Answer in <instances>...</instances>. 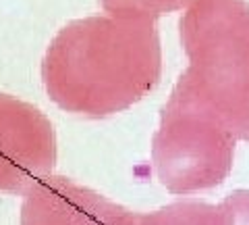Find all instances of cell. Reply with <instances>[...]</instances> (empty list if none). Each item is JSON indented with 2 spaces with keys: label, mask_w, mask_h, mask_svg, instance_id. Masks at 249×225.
Instances as JSON below:
<instances>
[{
  "label": "cell",
  "mask_w": 249,
  "mask_h": 225,
  "mask_svg": "<svg viewBox=\"0 0 249 225\" xmlns=\"http://www.w3.org/2000/svg\"><path fill=\"white\" fill-rule=\"evenodd\" d=\"M129 225H249V192L237 190L216 206L181 200L152 213H133Z\"/></svg>",
  "instance_id": "8992f818"
},
{
  "label": "cell",
  "mask_w": 249,
  "mask_h": 225,
  "mask_svg": "<svg viewBox=\"0 0 249 225\" xmlns=\"http://www.w3.org/2000/svg\"><path fill=\"white\" fill-rule=\"evenodd\" d=\"M178 27L187 69L237 138L249 142V2L191 0Z\"/></svg>",
  "instance_id": "3957f363"
},
{
  "label": "cell",
  "mask_w": 249,
  "mask_h": 225,
  "mask_svg": "<svg viewBox=\"0 0 249 225\" xmlns=\"http://www.w3.org/2000/svg\"><path fill=\"white\" fill-rule=\"evenodd\" d=\"M237 140L231 121L185 69L162 108L152 144L160 184L173 194L220 185L232 169Z\"/></svg>",
  "instance_id": "7a4b0ae2"
},
{
  "label": "cell",
  "mask_w": 249,
  "mask_h": 225,
  "mask_svg": "<svg viewBox=\"0 0 249 225\" xmlns=\"http://www.w3.org/2000/svg\"><path fill=\"white\" fill-rule=\"evenodd\" d=\"M191 0H100L106 15L121 19L156 21L162 15L187 9Z\"/></svg>",
  "instance_id": "52a82bcc"
},
{
  "label": "cell",
  "mask_w": 249,
  "mask_h": 225,
  "mask_svg": "<svg viewBox=\"0 0 249 225\" xmlns=\"http://www.w3.org/2000/svg\"><path fill=\"white\" fill-rule=\"evenodd\" d=\"M56 136L50 119L34 104L0 94V190L25 194L52 175Z\"/></svg>",
  "instance_id": "277c9868"
},
{
  "label": "cell",
  "mask_w": 249,
  "mask_h": 225,
  "mask_svg": "<svg viewBox=\"0 0 249 225\" xmlns=\"http://www.w3.org/2000/svg\"><path fill=\"white\" fill-rule=\"evenodd\" d=\"M21 225H129L133 211L62 175H48L23 194Z\"/></svg>",
  "instance_id": "5b68a950"
},
{
  "label": "cell",
  "mask_w": 249,
  "mask_h": 225,
  "mask_svg": "<svg viewBox=\"0 0 249 225\" xmlns=\"http://www.w3.org/2000/svg\"><path fill=\"white\" fill-rule=\"evenodd\" d=\"M162 48L156 21L93 15L67 23L42 63L46 92L60 108L106 117L158 86Z\"/></svg>",
  "instance_id": "6da1fadb"
}]
</instances>
